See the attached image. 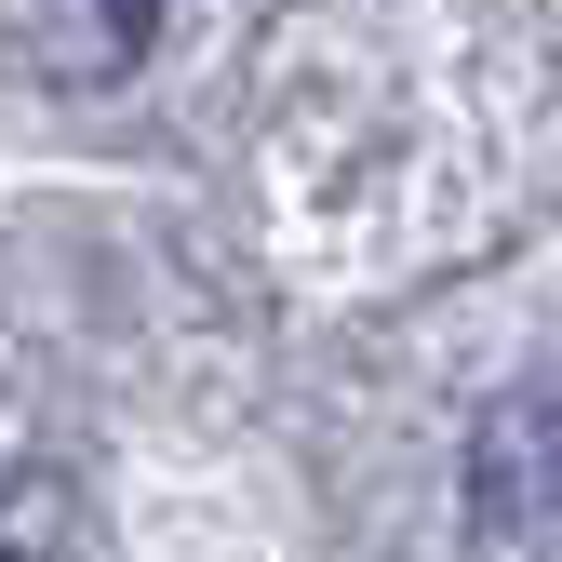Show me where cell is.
<instances>
[{"instance_id":"cell-1","label":"cell","mask_w":562,"mask_h":562,"mask_svg":"<svg viewBox=\"0 0 562 562\" xmlns=\"http://www.w3.org/2000/svg\"><path fill=\"white\" fill-rule=\"evenodd\" d=\"M469 496L509 536H562V389H509L469 442Z\"/></svg>"},{"instance_id":"cell-2","label":"cell","mask_w":562,"mask_h":562,"mask_svg":"<svg viewBox=\"0 0 562 562\" xmlns=\"http://www.w3.org/2000/svg\"><path fill=\"white\" fill-rule=\"evenodd\" d=\"M14 41L41 81H121L161 41V0H14Z\"/></svg>"}]
</instances>
